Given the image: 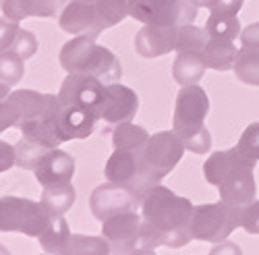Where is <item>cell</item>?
<instances>
[{
    "mask_svg": "<svg viewBox=\"0 0 259 255\" xmlns=\"http://www.w3.org/2000/svg\"><path fill=\"white\" fill-rule=\"evenodd\" d=\"M88 3H90V0H88Z\"/></svg>",
    "mask_w": 259,
    "mask_h": 255,
    "instance_id": "obj_46",
    "label": "cell"
},
{
    "mask_svg": "<svg viewBox=\"0 0 259 255\" xmlns=\"http://www.w3.org/2000/svg\"><path fill=\"white\" fill-rule=\"evenodd\" d=\"M44 255H50V253H44Z\"/></svg>",
    "mask_w": 259,
    "mask_h": 255,
    "instance_id": "obj_45",
    "label": "cell"
},
{
    "mask_svg": "<svg viewBox=\"0 0 259 255\" xmlns=\"http://www.w3.org/2000/svg\"><path fill=\"white\" fill-rule=\"evenodd\" d=\"M179 25H143L135 35V50L143 58H158L177 50Z\"/></svg>",
    "mask_w": 259,
    "mask_h": 255,
    "instance_id": "obj_16",
    "label": "cell"
},
{
    "mask_svg": "<svg viewBox=\"0 0 259 255\" xmlns=\"http://www.w3.org/2000/svg\"><path fill=\"white\" fill-rule=\"evenodd\" d=\"M90 3H96V0H90Z\"/></svg>",
    "mask_w": 259,
    "mask_h": 255,
    "instance_id": "obj_44",
    "label": "cell"
},
{
    "mask_svg": "<svg viewBox=\"0 0 259 255\" xmlns=\"http://www.w3.org/2000/svg\"><path fill=\"white\" fill-rule=\"evenodd\" d=\"M239 56V48L232 39H222V37H209L203 48V58L207 69L213 71H230Z\"/></svg>",
    "mask_w": 259,
    "mask_h": 255,
    "instance_id": "obj_21",
    "label": "cell"
},
{
    "mask_svg": "<svg viewBox=\"0 0 259 255\" xmlns=\"http://www.w3.org/2000/svg\"><path fill=\"white\" fill-rule=\"evenodd\" d=\"M19 29L21 27L17 21H11L9 17H0V52H7L13 48Z\"/></svg>",
    "mask_w": 259,
    "mask_h": 255,
    "instance_id": "obj_36",
    "label": "cell"
},
{
    "mask_svg": "<svg viewBox=\"0 0 259 255\" xmlns=\"http://www.w3.org/2000/svg\"><path fill=\"white\" fill-rule=\"evenodd\" d=\"M17 162V154H15V145L7 143L0 139V173H7L11 170Z\"/></svg>",
    "mask_w": 259,
    "mask_h": 255,
    "instance_id": "obj_38",
    "label": "cell"
},
{
    "mask_svg": "<svg viewBox=\"0 0 259 255\" xmlns=\"http://www.w3.org/2000/svg\"><path fill=\"white\" fill-rule=\"evenodd\" d=\"M147 139H149V133L143 129V126L133 124L131 120L118 122L114 133H112L114 150H124V152H139V150H143Z\"/></svg>",
    "mask_w": 259,
    "mask_h": 255,
    "instance_id": "obj_24",
    "label": "cell"
},
{
    "mask_svg": "<svg viewBox=\"0 0 259 255\" xmlns=\"http://www.w3.org/2000/svg\"><path fill=\"white\" fill-rule=\"evenodd\" d=\"M69 237H71V228L67 220L62 216H52L46 230L39 235V245L50 255H62L64 247L69 243Z\"/></svg>",
    "mask_w": 259,
    "mask_h": 255,
    "instance_id": "obj_23",
    "label": "cell"
},
{
    "mask_svg": "<svg viewBox=\"0 0 259 255\" xmlns=\"http://www.w3.org/2000/svg\"><path fill=\"white\" fill-rule=\"evenodd\" d=\"M50 150H54V147L41 145V143H37V141H33V139H27V137H21V139L15 143V154H17L15 166L25 168V170H35L37 164L48 156Z\"/></svg>",
    "mask_w": 259,
    "mask_h": 255,
    "instance_id": "obj_27",
    "label": "cell"
},
{
    "mask_svg": "<svg viewBox=\"0 0 259 255\" xmlns=\"http://www.w3.org/2000/svg\"><path fill=\"white\" fill-rule=\"evenodd\" d=\"M205 31L209 37H222V39H236L241 37V21L239 15L232 13H211L205 21Z\"/></svg>",
    "mask_w": 259,
    "mask_h": 255,
    "instance_id": "obj_26",
    "label": "cell"
},
{
    "mask_svg": "<svg viewBox=\"0 0 259 255\" xmlns=\"http://www.w3.org/2000/svg\"><path fill=\"white\" fill-rule=\"evenodd\" d=\"M199 9H207L211 13H232L239 15L243 9V0H193Z\"/></svg>",
    "mask_w": 259,
    "mask_h": 255,
    "instance_id": "obj_35",
    "label": "cell"
},
{
    "mask_svg": "<svg viewBox=\"0 0 259 255\" xmlns=\"http://www.w3.org/2000/svg\"><path fill=\"white\" fill-rule=\"evenodd\" d=\"M58 25L62 31L71 35H85L92 39H96L106 29L98 15L96 3H88V0H73V3H69L60 13Z\"/></svg>",
    "mask_w": 259,
    "mask_h": 255,
    "instance_id": "obj_14",
    "label": "cell"
},
{
    "mask_svg": "<svg viewBox=\"0 0 259 255\" xmlns=\"http://www.w3.org/2000/svg\"><path fill=\"white\" fill-rule=\"evenodd\" d=\"M141 214L128 209L102 222V237L110 243L112 255H128L141 247Z\"/></svg>",
    "mask_w": 259,
    "mask_h": 255,
    "instance_id": "obj_10",
    "label": "cell"
},
{
    "mask_svg": "<svg viewBox=\"0 0 259 255\" xmlns=\"http://www.w3.org/2000/svg\"><path fill=\"white\" fill-rule=\"evenodd\" d=\"M50 218L52 216L37 201L15 195L0 197V232H19L39 239L50 224Z\"/></svg>",
    "mask_w": 259,
    "mask_h": 255,
    "instance_id": "obj_6",
    "label": "cell"
},
{
    "mask_svg": "<svg viewBox=\"0 0 259 255\" xmlns=\"http://www.w3.org/2000/svg\"><path fill=\"white\" fill-rule=\"evenodd\" d=\"M9 94H11V85H7V83L0 81V100H7Z\"/></svg>",
    "mask_w": 259,
    "mask_h": 255,
    "instance_id": "obj_42",
    "label": "cell"
},
{
    "mask_svg": "<svg viewBox=\"0 0 259 255\" xmlns=\"http://www.w3.org/2000/svg\"><path fill=\"white\" fill-rule=\"evenodd\" d=\"M98 116L92 110L79 108V106H67L60 104L58 110L54 112V124L60 141H71V139H88L94 133Z\"/></svg>",
    "mask_w": 259,
    "mask_h": 255,
    "instance_id": "obj_15",
    "label": "cell"
},
{
    "mask_svg": "<svg viewBox=\"0 0 259 255\" xmlns=\"http://www.w3.org/2000/svg\"><path fill=\"white\" fill-rule=\"evenodd\" d=\"M96 9L104 27L110 29L128 17V0H96Z\"/></svg>",
    "mask_w": 259,
    "mask_h": 255,
    "instance_id": "obj_30",
    "label": "cell"
},
{
    "mask_svg": "<svg viewBox=\"0 0 259 255\" xmlns=\"http://www.w3.org/2000/svg\"><path fill=\"white\" fill-rule=\"evenodd\" d=\"M11 52L19 54L23 60L31 58V56L37 52V37H35L31 31H27V29H19V33H17V37H15V44H13Z\"/></svg>",
    "mask_w": 259,
    "mask_h": 255,
    "instance_id": "obj_33",
    "label": "cell"
},
{
    "mask_svg": "<svg viewBox=\"0 0 259 255\" xmlns=\"http://www.w3.org/2000/svg\"><path fill=\"white\" fill-rule=\"evenodd\" d=\"M0 255H11V251H9L5 245H0Z\"/></svg>",
    "mask_w": 259,
    "mask_h": 255,
    "instance_id": "obj_43",
    "label": "cell"
},
{
    "mask_svg": "<svg viewBox=\"0 0 259 255\" xmlns=\"http://www.w3.org/2000/svg\"><path fill=\"white\" fill-rule=\"evenodd\" d=\"M241 44L245 48L259 50V21H257V23H251L249 27H245L241 31Z\"/></svg>",
    "mask_w": 259,
    "mask_h": 255,
    "instance_id": "obj_39",
    "label": "cell"
},
{
    "mask_svg": "<svg viewBox=\"0 0 259 255\" xmlns=\"http://www.w3.org/2000/svg\"><path fill=\"white\" fill-rule=\"evenodd\" d=\"M185 152H187L185 141L172 129V131H160L156 135H149L145 147L141 150V156L149 166V170L162 181L177 168Z\"/></svg>",
    "mask_w": 259,
    "mask_h": 255,
    "instance_id": "obj_9",
    "label": "cell"
},
{
    "mask_svg": "<svg viewBox=\"0 0 259 255\" xmlns=\"http://www.w3.org/2000/svg\"><path fill=\"white\" fill-rule=\"evenodd\" d=\"M207 31L205 27H195L193 23L187 25H179V33H177V52H203L205 44H207Z\"/></svg>",
    "mask_w": 259,
    "mask_h": 255,
    "instance_id": "obj_29",
    "label": "cell"
},
{
    "mask_svg": "<svg viewBox=\"0 0 259 255\" xmlns=\"http://www.w3.org/2000/svg\"><path fill=\"white\" fill-rule=\"evenodd\" d=\"M58 60L60 67L67 73L92 75L104 83H114L122 77V67L116 54L85 35H77L69 39L62 46Z\"/></svg>",
    "mask_w": 259,
    "mask_h": 255,
    "instance_id": "obj_4",
    "label": "cell"
},
{
    "mask_svg": "<svg viewBox=\"0 0 259 255\" xmlns=\"http://www.w3.org/2000/svg\"><path fill=\"white\" fill-rule=\"evenodd\" d=\"M62 255H112V247L104 237L71 232L69 243L64 247Z\"/></svg>",
    "mask_w": 259,
    "mask_h": 255,
    "instance_id": "obj_25",
    "label": "cell"
},
{
    "mask_svg": "<svg viewBox=\"0 0 259 255\" xmlns=\"http://www.w3.org/2000/svg\"><path fill=\"white\" fill-rule=\"evenodd\" d=\"M241 228H245L249 235H259V199L241 207Z\"/></svg>",
    "mask_w": 259,
    "mask_h": 255,
    "instance_id": "obj_34",
    "label": "cell"
},
{
    "mask_svg": "<svg viewBox=\"0 0 259 255\" xmlns=\"http://www.w3.org/2000/svg\"><path fill=\"white\" fill-rule=\"evenodd\" d=\"M77 199V191L71 183H62V185H52V187H44L41 191L39 203L50 216H62L75 205Z\"/></svg>",
    "mask_w": 259,
    "mask_h": 255,
    "instance_id": "obj_22",
    "label": "cell"
},
{
    "mask_svg": "<svg viewBox=\"0 0 259 255\" xmlns=\"http://www.w3.org/2000/svg\"><path fill=\"white\" fill-rule=\"evenodd\" d=\"M21 120V114L17 110V106L7 98L0 100V133H5L7 129H13Z\"/></svg>",
    "mask_w": 259,
    "mask_h": 255,
    "instance_id": "obj_37",
    "label": "cell"
},
{
    "mask_svg": "<svg viewBox=\"0 0 259 255\" xmlns=\"http://www.w3.org/2000/svg\"><path fill=\"white\" fill-rule=\"evenodd\" d=\"M104 177L110 183H118V185L133 189L141 199L152 187L160 185V179L145 164V160L141 156V150L139 152L114 150V154L106 162Z\"/></svg>",
    "mask_w": 259,
    "mask_h": 255,
    "instance_id": "obj_7",
    "label": "cell"
},
{
    "mask_svg": "<svg viewBox=\"0 0 259 255\" xmlns=\"http://www.w3.org/2000/svg\"><path fill=\"white\" fill-rule=\"evenodd\" d=\"M207 255H243V251L232 241H220V243H213Z\"/></svg>",
    "mask_w": 259,
    "mask_h": 255,
    "instance_id": "obj_40",
    "label": "cell"
},
{
    "mask_svg": "<svg viewBox=\"0 0 259 255\" xmlns=\"http://www.w3.org/2000/svg\"><path fill=\"white\" fill-rule=\"evenodd\" d=\"M241 226V207L226 201L201 203L193 207L191 235L195 241L220 243L226 241L234 228Z\"/></svg>",
    "mask_w": 259,
    "mask_h": 255,
    "instance_id": "obj_5",
    "label": "cell"
},
{
    "mask_svg": "<svg viewBox=\"0 0 259 255\" xmlns=\"http://www.w3.org/2000/svg\"><path fill=\"white\" fill-rule=\"evenodd\" d=\"M128 255H158V253L152 247H137V249H133Z\"/></svg>",
    "mask_w": 259,
    "mask_h": 255,
    "instance_id": "obj_41",
    "label": "cell"
},
{
    "mask_svg": "<svg viewBox=\"0 0 259 255\" xmlns=\"http://www.w3.org/2000/svg\"><path fill=\"white\" fill-rule=\"evenodd\" d=\"M137 203H141V197L133 189L118 183H110V181L98 185L90 197V209L94 218H98L100 222L108 220L114 214H120V211L133 209Z\"/></svg>",
    "mask_w": 259,
    "mask_h": 255,
    "instance_id": "obj_11",
    "label": "cell"
},
{
    "mask_svg": "<svg viewBox=\"0 0 259 255\" xmlns=\"http://www.w3.org/2000/svg\"><path fill=\"white\" fill-rule=\"evenodd\" d=\"M232 71H234L236 79L243 81L245 85L259 88V50L243 46L239 50V56H236Z\"/></svg>",
    "mask_w": 259,
    "mask_h": 255,
    "instance_id": "obj_28",
    "label": "cell"
},
{
    "mask_svg": "<svg viewBox=\"0 0 259 255\" xmlns=\"http://www.w3.org/2000/svg\"><path fill=\"white\" fill-rule=\"evenodd\" d=\"M104 88H106L104 81H100L98 77L83 75V73H69L60 85L58 98L62 104L79 106V108L92 110L96 114L104 96Z\"/></svg>",
    "mask_w": 259,
    "mask_h": 255,
    "instance_id": "obj_13",
    "label": "cell"
},
{
    "mask_svg": "<svg viewBox=\"0 0 259 255\" xmlns=\"http://www.w3.org/2000/svg\"><path fill=\"white\" fill-rule=\"evenodd\" d=\"M193 205L164 185H156L141 199V247L179 249L193 241Z\"/></svg>",
    "mask_w": 259,
    "mask_h": 255,
    "instance_id": "obj_1",
    "label": "cell"
},
{
    "mask_svg": "<svg viewBox=\"0 0 259 255\" xmlns=\"http://www.w3.org/2000/svg\"><path fill=\"white\" fill-rule=\"evenodd\" d=\"M25 75V60L19 54L7 50L0 52V81L7 85H17Z\"/></svg>",
    "mask_w": 259,
    "mask_h": 255,
    "instance_id": "obj_31",
    "label": "cell"
},
{
    "mask_svg": "<svg viewBox=\"0 0 259 255\" xmlns=\"http://www.w3.org/2000/svg\"><path fill=\"white\" fill-rule=\"evenodd\" d=\"M33 173H35V179L41 187L71 183L75 177V158L64 150L54 147V150H50L48 156L37 164V168Z\"/></svg>",
    "mask_w": 259,
    "mask_h": 255,
    "instance_id": "obj_17",
    "label": "cell"
},
{
    "mask_svg": "<svg viewBox=\"0 0 259 255\" xmlns=\"http://www.w3.org/2000/svg\"><path fill=\"white\" fill-rule=\"evenodd\" d=\"M255 162L245 158L236 147L224 152H213L203 164V177L209 185L218 189L220 199L243 207L257 195V185L253 175Z\"/></svg>",
    "mask_w": 259,
    "mask_h": 255,
    "instance_id": "obj_2",
    "label": "cell"
},
{
    "mask_svg": "<svg viewBox=\"0 0 259 255\" xmlns=\"http://www.w3.org/2000/svg\"><path fill=\"white\" fill-rule=\"evenodd\" d=\"M62 7V0H0V9L11 21L27 17H54Z\"/></svg>",
    "mask_w": 259,
    "mask_h": 255,
    "instance_id": "obj_18",
    "label": "cell"
},
{
    "mask_svg": "<svg viewBox=\"0 0 259 255\" xmlns=\"http://www.w3.org/2000/svg\"><path fill=\"white\" fill-rule=\"evenodd\" d=\"M137 110H139L137 94L131 88H126V85L114 81L104 88V96H102V102L96 110V116L100 120L118 124V122H126V120L135 118Z\"/></svg>",
    "mask_w": 259,
    "mask_h": 255,
    "instance_id": "obj_12",
    "label": "cell"
},
{
    "mask_svg": "<svg viewBox=\"0 0 259 255\" xmlns=\"http://www.w3.org/2000/svg\"><path fill=\"white\" fill-rule=\"evenodd\" d=\"M209 112V98L199 85H183L175 116H172V129L185 141V147L193 154H207L211 150V137L205 129V118Z\"/></svg>",
    "mask_w": 259,
    "mask_h": 255,
    "instance_id": "obj_3",
    "label": "cell"
},
{
    "mask_svg": "<svg viewBox=\"0 0 259 255\" xmlns=\"http://www.w3.org/2000/svg\"><path fill=\"white\" fill-rule=\"evenodd\" d=\"M9 100L17 106V110L21 114V120H19V124H21V122H27V120L44 116L50 108L54 96L52 94H39V92H33V90H17V92L9 94Z\"/></svg>",
    "mask_w": 259,
    "mask_h": 255,
    "instance_id": "obj_19",
    "label": "cell"
},
{
    "mask_svg": "<svg viewBox=\"0 0 259 255\" xmlns=\"http://www.w3.org/2000/svg\"><path fill=\"white\" fill-rule=\"evenodd\" d=\"M197 9L193 0H128V17L143 25H187Z\"/></svg>",
    "mask_w": 259,
    "mask_h": 255,
    "instance_id": "obj_8",
    "label": "cell"
},
{
    "mask_svg": "<svg viewBox=\"0 0 259 255\" xmlns=\"http://www.w3.org/2000/svg\"><path fill=\"white\" fill-rule=\"evenodd\" d=\"M236 150L253 162L259 160V122H251L243 131L239 143H236Z\"/></svg>",
    "mask_w": 259,
    "mask_h": 255,
    "instance_id": "obj_32",
    "label": "cell"
},
{
    "mask_svg": "<svg viewBox=\"0 0 259 255\" xmlns=\"http://www.w3.org/2000/svg\"><path fill=\"white\" fill-rule=\"evenodd\" d=\"M207 71L203 52H179L172 65V77L179 85H195Z\"/></svg>",
    "mask_w": 259,
    "mask_h": 255,
    "instance_id": "obj_20",
    "label": "cell"
}]
</instances>
